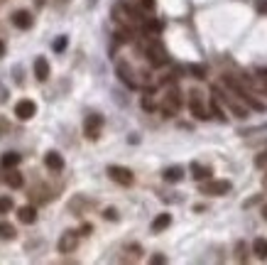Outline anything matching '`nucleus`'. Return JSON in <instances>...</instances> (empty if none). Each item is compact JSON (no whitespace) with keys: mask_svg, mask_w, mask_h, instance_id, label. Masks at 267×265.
Listing matches in <instances>:
<instances>
[{"mask_svg":"<svg viewBox=\"0 0 267 265\" xmlns=\"http://www.w3.org/2000/svg\"><path fill=\"white\" fill-rule=\"evenodd\" d=\"M35 113H37V103L30 101V98H22V101L15 106V116H17L20 121H30V118H35Z\"/></svg>","mask_w":267,"mask_h":265,"instance_id":"0eeeda50","label":"nucleus"},{"mask_svg":"<svg viewBox=\"0 0 267 265\" xmlns=\"http://www.w3.org/2000/svg\"><path fill=\"white\" fill-rule=\"evenodd\" d=\"M263 219L267 221V204H263Z\"/></svg>","mask_w":267,"mask_h":265,"instance_id":"c9c22d12","label":"nucleus"},{"mask_svg":"<svg viewBox=\"0 0 267 265\" xmlns=\"http://www.w3.org/2000/svg\"><path fill=\"white\" fill-rule=\"evenodd\" d=\"M32 22H35V20H32V15H30L27 10H17V12L12 15V25L20 27V30H30Z\"/></svg>","mask_w":267,"mask_h":265,"instance_id":"9b49d317","label":"nucleus"},{"mask_svg":"<svg viewBox=\"0 0 267 265\" xmlns=\"http://www.w3.org/2000/svg\"><path fill=\"white\" fill-rule=\"evenodd\" d=\"M265 165H267V152H260V155L255 157V167H260V170H263Z\"/></svg>","mask_w":267,"mask_h":265,"instance_id":"cd10ccee","label":"nucleus"},{"mask_svg":"<svg viewBox=\"0 0 267 265\" xmlns=\"http://www.w3.org/2000/svg\"><path fill=\"white\" fill-rule=\"evenodd\" d=\"M17 219L22 223H35L37 221V209L35 206H20L17 209Z\"/></svg>","mask_w":267,"mask_h":265,"instance_id":"4468645a","label":"nucleus"},{"mask_svg":"<svg viewBox=\"0 0 267 265\" xmlns=\"http://www.w3.org/2000/svg\"><path fill=\"white\" fill-rule=\"evenodd\" d=\"M235 261H238V263H245V261H248V248H245L243 241L235 243Z\"/></svg>","mask_w":267,"mask_h":265,"instance_id":"5701e85b","label":"nucleus"},{"mask_svg":"<svg viewBox=\"0 0 267 265\" xmlns=\"http://www.w3.org/2000/svg\"><path fill=\"white\" fill-rule=\"evenodd\" d=\"M5 184H7V187H12V189H20V187L25 184V177H22V175L12 167V170H7V175H5Z\"/></svg>","mask_w":267,"mask_h":265,"instance_id":"ddd939ff","label":"nucleus"},{"mask_svg":"<svg viewBox=\"0 0 267 265\" xmlns=\"http://www.w3.org/2000/svg\"><path fill=\"white\" fill-rule=\"evenodd\" d=\"M115 71H118V79L128 86V88H137V81H135V74L133 69H130V64L128 62H118V66H115Z\"/></svg>","mask_w":267,"mask_h":265,"instance_id":"1a4fd4ad","label":"nucleus"},{"mask_svg":"<svg viewBox=\"0 0 267 265\" xmlns=\"http://www.w3.org/2000/svg\"><path fill=\"white\" fill-rule=\"evenodd\" d=\"M191 177L196 182H203V179H211V167H203L199 162H191Z\"/></svg>","mask_w":267,"mask_h":265,"instance_id":"a211bd4d","label":"nucleus"},{"mask_svg":"<svg viewBox=\"0 0 267 265\" xmlns=\"http://www.w3.org/2000/svg\"><path fill=\"white\" fill-rule=\"evenodd\" d=\"M140 2H142V7H147V10L154 7V0H140Z\"/></svg>","mask_w":267,"mask_h":265,"instance_id":"72a5a7b5","label":"nucleus"},{"mask_svg":"<svg viewBox=\"0 0 267 265\" xmlns=\"http://www.w3.org/2000/svg\"><path fill=\"white\" fill-rule=\"evenodd\" d=\"M5 54V42H0V57Z\"/></svg>","mask_w":267,"mask_h":265,"instance_id":"e433bc0d","label":"nucleus"},{"mask_svg":"<svg viewBox=\"0 0 267 265\" xmlns=\"http://www.w3.org/2000/svg\"><path fill=\"white\" fill-rule=\"evenodd\" d=\"M164 179H167V182H172V184L182 182V179H184V167H179V165L167 167V170H164Z\"/></svg>","mask_w":267,"mask_h":265,"instance_id":"dca6fc26","label":"nucleus"},{"mask_svg":"<svg viewBox=\"0 0 267 265\" xmlns=\"http://www.w3.org/2000/svg\"><path fill=\"white\" fill-rule=\"evenodd\" d=\"M230 182L228 179H206V184H201V194H208V197H223L230 192Z\"/></svg>","mask_w":267,"mask_h":265,"instance_id":"f03ea898","label":"nucleus"},{"mask_svg":"<svg viewBox=\"0 0 267 265\" xmlns=\"http://www.w3.org/2000/svg\"><path fill=\"white\" fill-rule=\"evenodd\" d=\"M108 177H111L113 182L123 184V187H130L135 182L133 172H130L128 167H120V165H108Z\"/></svg>","mask_w":267,"mask_h":265,"instance_id":"20e7f679","label":"nucleus"},{"mask_svg":"<svg viewBox=\"0 0 267 265\" xmlns=\"http://www.w3.org/2000/svg\"><path fill=\"white\" fill-rule=\"evenodd\" d=\"M211 111H213V113H216V118H218V121H221V123H226V113H223V111H221V106H218V101H216V98H213V101H211Z\"/></svg>","mask_w":267,"mask_h":265,"instance_id":"a878e982","label":"nucleus"},{"mask_svg":"<svg viewBox=\"0 0 267 265\" xmlns=\"http://www.w3.org/2000/svg\"><path fill=\"white\" fill-rule=\"evenodd\" d=\"M258 76L263 81V88H267V69H258Z\"/></svg>","mask_w":267,"mask_h":265,"instance_id":"2f4dec72","label":"nucleus"},{"mask_svg":"<svg viewBox=\"0 0 267 265\" xmlns=\"http://www.w3.org/2000/svg\"><path fill=\"white\" fill-rule=\"evenodd\" d=\"M187 71H189L194 79H199V81L206 79V66H203V64H189V66H187Z\"/></svg>","mask_w":267,"mask_h":265,"instance_id":"4be33fe9","label":"nucleus"},{"mask_svg":"<svg viewBox=\"0 0 267 265\" xmlns=\"http://www.w3.org/2000/svg\"><path fill=\"white\" fill-rule=\"evenodd\" d=\"M243 103H248V106H250L253 111H260V113H263V111H265V108H267L265 103H263V101H258V98H255L253 93H245V98H243Z\"/></svg>","mask_w":267,"mask_h":265,"instance_id":"412c9836","label":"nucleus"},{"mask_svg":"<svg viewBox=\"0 0 267 265\" xmlns=\"http://www.w3.org/2000/svg\"><path fill=\"white\" fill-rule=\"evenodd\" d=\"M258 201H263V194H258V197H253V199H248L245 204H243V209H250V206H255Z\"/></svg>","mask_w":267,"mask_h":265,"instance_id":"c756f323","label":"nucleus"},{"mask_svg":"<svg viewBox=\"0 0 267 265\" xmlns=\"http://www.w3.org/2000/svg\"><path fill=\"white\" fill-rule=\"evenodd\" d=\"M169 223H172V216L169 214H159V216H154V221H152V233H159V231H164V228H169Z\"/></svg>","mask_w":267,"mask_h":265,"instance_id":"f3484780","label":"nucleus"},{"mask_svg":"<svg viewBox=\"0 0 267 265\" xmlns=\"http://www.w3.org/2000/svg\"><path fill=\"white\" fill-rule=\"evenodd\" d=\"M103 216H106L108 221H118V211H115V209H106V211H103Z\"/></svg>","mask_w":267,"mask_h":265,"instance_id":"c85d7f7f","label":"nucleus"},{"mask_svg":"<svg viewBox=\"0 0 267 265\" xmlns=\"http://www.w3.org/2000/svg\"><path fill=\"white\" fill-rule=\"evenodd\" d=\"M67 44H69V37L62 35V37H57V40H54V44H52V47H54V52H64V49H67Z\"/></svg>","mask_w":267,"mask_h":265,"instance_id":"393cba45","label":"nucleus"},{"mask_svg":"<svg viewBox=\"0 0 267 265\" xmlns=\"http://www.w3.org/2000/svg\"><path fill=\"white\" fill-rule=\"evenodd\" d=\"M76 246H78V233H76V231H67V233H62V238H59V243H57L59 253H74Z\"/></svg>","mask_w":267,"mask_h":265,"instance_id":"6e6552de","label":"nucleus"},{"mask_svg":"<svg viewBox=\"0 0 267 265\" xmlns=\"http://www.w3.org/2000/svg\"><path fill=\"white\" fill-rule=\"evenodd\" d=\"M145 54H147V59H150V64L152 66H164L167 62H169L167 49H164V44H162L159 40H150L147 47H145Z\"/></svg>","mask_w":267,"mask_h":265,"instance_id":"f257e3e1","label":"nucleus"},{"mask_svg":"<svg viewBox=\"0 0 267 265\" xmlns=\"http://www.w3.org/2000/svg\"><path fill=\"white\" fill-rule=\"evenodd\" d=\"M20 160H22V155H17V152H5V155L0 157V167H2V170H12V167L20 165Z\"/></svg>","mask_w":267,"mask_h":265,"instance_id":"2eb2a0df","label":"nucleus"},{"mask_svg":"<svg viewBox=\"0 0 267 265\" xmlns=\"http://www.w3.org/2000/svg\"><path fill=\"white\" fill-rule=\"evenodd\" d=\"M17 233H15V226H10L7 221H0V241H12Z\"/></svg>","mask_w":267,"mask_h":265,"instance_id":"aec40b11","label":"nucleus"},{"mask_svg":"<svg viewBox=\"0 0 267 265\" xmlns=\"http://www.w3.org/2000/svg\"><path fill=\"white\" fill-rule=\"evenodd\" d=\"M12 209V199L10 197H0V214H7Z\"/></svg>","mask_w":267,"mask_h":265,"instance_id":"bb28decb","label":"nucleus"},{"mask_svg":"<svg viewBox=\"0 0 267 265\" xmlns=\"http://www.w3.org/2000/svg\"><path fill=\"white\" fill-rule=\"evenodd\" d=\"M253 253H255L260 261H267V241L265 238H255V241H253Z\"/></svg>","mask_w":267,"mask_h":265,"instance_id":"6ab92c4d","label":"nucleus"},{"mask_svg":"<svg viewBox=\"0 0 267 265\" xmlns=\"http://www.w3.org/2000/svg\"><path fill=\"white\" fill-rule=\"evenodd\" d=\"M44 165H47V170H52V172H62V170H64V157L52 150V152L44 155Z\"/></svg>","mask_w":267,"mask_h":265,"instance_id":"9d476101","label":"nucleus"},{"mask_svg":"<svg viewBox=\"0 0 267 265\" xmlns=\"http://www.w3.org/2000/svg\"><path fill=\"white\" fill-rule=\"evenodd\" d=\"M179 108H182V93L177 88H169L167 96H164V101H162V113L167 118H172L174 113H179Z\"/></svg>","mask_w":267,"mask_h":265,"instance_id":"7ed1b4c3","label":"nucleus"},{"mask_svg":"<svg viewBox=\"0 0 267 265\" xmlns=\"http://www.w3.org/2000/svg\"><path fill=\"white\" fill-rule=\"evenodd\" d=\"M189 111H191V116L196 121H208V111L203 106V98H201L199 91H191L189 93Z\"/></svg>","mask_w":267,"mask_h":265,"instance_id":"39448f33","label":"nucleus"},{"mask_svg":"<svg viewBox=\"0 0 267 265\" xmlns=\"http://www.w3.org/2000/svg\"><path fill=\"white\" fill-rule=\"evenodd\" d=\"M263 187H265V189H267V175H265V177H263Z\"/></svg>","mask_w":267,"mask_h":265,"instance_id":"4c0bfd02","label":"nucleus"},{"mask_svg":"<svg viewBox=\"0 0 267 265\" xmlns=\"http://www.w3.org/2000/svg\"><path fill=\"white\" fill-rule=\"evenodd\" d=\"M142 108H145V111H152V108H154V103H152L150 96H142Z\"/></svg>","mask_w":267,"mask_h":265,"instance_id":"7c9ffc66","label":"nucleus"},{"mask_svg":"<svg viewBox=\"0 0 267 265\" xmlns=\"http://www.w3.org/2000/svg\"><path fill=\"white\" fill-rule=\"evenodd\" d=\"M35 76H37L39 81H47V79H49V62H47L44 57H37V59H35Z\"/></svg>","mask_w":267,"mask_h":265,"instance_id":"f8f14e48","label":"nucleus"},{"mask_svg":"<svg viewBox=\"0 0 267 265\" xmlns=\"http://www.w3.org/2000/svg\"><path fill=\"white\" fill-rule=\"evenodd\" d=\"M258 10H260V12H267V0L265 2H258Z\"/></svg>","mask_w":267,"mask_h":265,"instance_id":"f704fd0d","label":"nucleus"},{"mask_svg":"<svg viewBox=\"0 0 267 265\" xmlns=\"http://www.w3.org/2000/svg\"><path fill=\"white\" fill-rule=\"evenodd\" d=\"M115 40H118L120 44H125V42H133V30H128V27L118 30V32H115Z\"/></svg>","mask_w":267,"mask_h":265,"instance_id":"b1692460","label":"nucleus"},{"mask_svg":"<svg viewBox=\"0 0 267 265\" xmlns=\"http://www.w3.org/2000/svg\"><path fill=\"white\" fill-rule=\"evenodd\" d=\"M101 128H103V116H98V113H91L86 118V123H83V132H86L88 140H98Z\"/></svg>","mask_w":267,"mask_h":265,"instance_id":"423d86ee","label":"nucleus"},{"mask_svg":"<svg viewBox=\"0 0 267 265\" xmlns=\"http://www.w3.org/2000/svg\"><path fill=\"white\" fill-rule=\"evenodd\" d=\"M164 261H167L164 256H152V258H150V263H164Z\"/></svg>","mask_w":267,"mask_h":265,"instance_id":"473e14b6","label":"nucleus"}]
</instances>
